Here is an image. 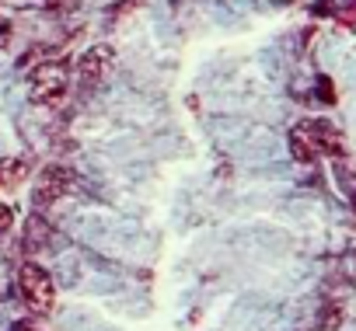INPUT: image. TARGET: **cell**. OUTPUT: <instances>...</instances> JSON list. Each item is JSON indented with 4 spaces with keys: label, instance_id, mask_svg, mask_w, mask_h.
<instances>
[{
    "label": "cell",
    "instance_id": "6da1fadb",
    "mask_svg": "<svg viewBox=\"0 0 356 331\" xmlns=\"http://www.w3.org/2000/svg\"><path fill=\"white\" fill-rule=\"evenodd\" d=\"M67 98V67L63 63H46L32 77V101L53 108Z\"/></svg>",
    "mask_w": 356,
    "mask_h": 331
},
{
    "label": "cell",
    "instance_id": "7a4b0ae2",
    "mask_svg": "<svg viewBox=\"0 0 356 331\" xmlns=\"http://www.w3.org/2000/svg\"><path fill=\"white\" fill-rule=\"evenodd\" d=\"M18 286H22V296L29 300L32 310H49L56 303V289H53V279L46 275V269L39 265H22L18 272Z\"/></svg>",
    "mask_w": 356,
    "mask_h": 331
},
{
    "label": "cell",
    "instance_id": "3957f363",
    "mask_svg": "<svg viewBox=\"0 0 356 331\" xmlns=\"http://www.w3.org/2000/svg\"><path fill=\"white\" fill-rule=\"evenodd\" d=\"M70 189H74V171L63 168V164H49L32 189V199H35V206H49V203H60Z\"/></svg>",
    "mask_w": 356,
    "mask_h": 331
},
{
    "label": "cell",
    "instance_id": "277c9868",
    "mask_svg": "<svg viewBox=\"0 0 356 331\" xmlns=\"http://www.w3.org/2000/svg\"><path fill=\"white\" fill-rule=\"evenodd\" d=\"M112 46H91L88 53H81V60H77V77H81V84L84 87H91V84H98L102 80V74L108 70V63H112Z\"/></svg>",
    "mask_w": 356,
    "mask_h": 331
},
{
    "label": "cell",
    "instance_id": "5b68a950",
    "mask_svg": "<svg viewBox=\"0 0 356 331\" xmlns=\"http://www.w3.org/2000/svg\"><path fill=\"white\" fill-rule=\"evenodd\" d=\"M307 139H311V146L318 150V153H342V136H339V129H332L328 122H321V119H314V122H300L297 126Z\"/></svg>",
    "mask_w": 356,
    "mask_h": 331
},
{
    "label": "cell",
    "instance_id": "8992f818",
    "mask_svg": "<svg viewBox=\"0 0 356 331\" xmlns=\"http://www.w3.org/2000/svg\"><path fill=\"white\" fill-rule=\"evenodd\" d=\"M29 178V160L22 157H4L0 160V192H11Z\"/></svg>",
    "mask_w": 356,
    "mask_h": 331
},
{
    "label": "cell",
    "instance_id": "52a82bcc",
    "mask_svg": "<svg viewBox=\"0 0 356 331\" xmlns=\"http://www.w3.org/2000/svg\"><path fill=\"white\" fill-rule=\"evenodd\" d=\"M290 153H293V160H300V164H311V160L318 157V150L311 146V139H307L300 129L290 133Z\"/></svg>",
    "mask_w": 356,
    "mask_h": 331
},
{
    "label": "cell",
    "instance_id": "ba28073f",
    "mask_svg": "<svg viewBox=\"0 0 356 331\" xmlns=\"http://www.w3.org/2000/svg\"><path fill=\"white\" fill-rule=\"evenodd\" d=\"M339 324H342V307H339V303L321 307V321H318V328H321V331H335Z\"/></svg>",
    "mask_w": 356,
    "mask_h": 331
},
{
    "label": "cell",
    "instance_id": "9c48e42d",
    "mask_svg": "<svg viewBox=\"0 0 356 331\" xmlns=\"http://www.w3.org/2000/svg\"><path fill=\"white\" fill-rule=\"evenodd\" d=\"M25 237H29V244H42V241L49 237L46 220H42V217H32V220H29V227H25Z\"/></svg>",
    "mask_w": 356,
    "mask_h": 331
},
{
    "label": "cell",
    "instance_id": "30bf717a",
    "mask_svg": "<svg viewBox=\"0 0 356 331\" xmlns=\"http://www.w3.org/2000/svg\"><path fill=\"white\" fill-rule=\"evenodd\" d=\"M11 35H15V25H11V18H8V15H0V49H8Z\"/></svg>",
    "mask_w": 356,
    "mask_h": 331
},
{
    "label": "cell",
    "instance_id": "8fae6325",
    "mask_svg": "<svg viewBox=\"0 0 356 331\" xmlns=\"http://www.w3.org/2000/svg\"><path fill=\"white\" fill-rule=\"evenodd\" d=\"M318 98H321V101H328V105L335 101V87H332V80H328V77H318Z\"/></svg>",
    "mask_w": 356,
    "mask_h": 331
},
{
    "label": "cell",
    "instance_id": "7c38bea8",
    "mask_svg": "<svg viewBox=\"0 0 356 331\" xmlns=\"http://www.w3.org/2000/svg\"><path fill=\"white\" fill-rule=\"evenodd\" d=\"M339 22L356 25V0H349V8H342V11H339Z\"/></svg>",
    "mask_w": 356,
    "mask_h": 331
},
{
    "label": "cell",
    "instance_id": "4fadbf2b",
    "mask_svg": "<svg viewBox=\"0 0 356 331\" xmlns=\"http://www.w3.org/2000/svg\"><path fill=\"white\" fill-rule=\"evenodd\" d=\"M11 220H15V217H11V210H8L4 203H0V230H8V227H11Z\"/></svg>",
    "mask_w": 356,
    "mask_h": 331
},
{
    "label": "cell",
    "instance_id": "5bb4252c",
    "mask_svg": "<svg viewBox=\"0 0 356 331\" xmlns=\"http://www.w3.org/2000/svg\"><path fill=\"white\" fill-rule=\"evenodd\" d=\"M11 331H39V328H32V324H15Z\"/></svg>",
    "mask_w": 356,
    "mask_h": 331
},
{
    "label": "cell",
    "instance_id": "9a60e30c",
    "mask_svg": "<svg viewBox=\"0 0 356 331\" xmlns=\"http://www.w3.org/2000/svg\"><path fill=\"white\" fill-rule=\"evenodd\" d=\"M353 206H356V199H353Z\"/></svg>",
    "mask_w": 356,
    "mask_h": 331
}]
</instances>
